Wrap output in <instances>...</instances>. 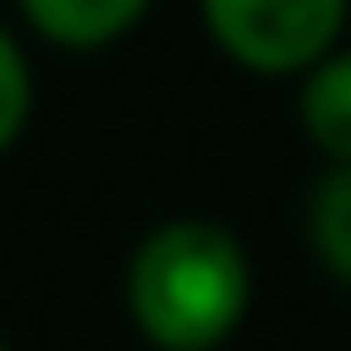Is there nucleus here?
<instances>
[{"label":"nucleus","instance_id":"nucleus-1","mask_svg":"<svg viewBox=\"0 0 351 351\" xmlns=\"http://www.w3.org/2000/svg\"><path fill=\"white\" fill-rule=\"evenodd\" d=\"M254 300L241 234L208 215L156 221L124 261V313L156 351H221Z\"/></svg>","mask_w":351,"mask_h":351},{"label":"nucleus","instance_id":"nucleus-2","mask_svg":"<svg viewBox=\"0 0 351 351\" xmlns=\"http://www.w3.org/2000/svg\"><path fill=\"white\" fill-rule=\"evenodd\" d=\"M215 52L254 78H300L339 46L351 0H195Z\"/></svg>","mask_w":351,"mask_h":351},{"label":"nucleus","instance_id":"nucleus-3","mask_svg":"<svg viewBox=\"0 0 351 351\" xmlns=\"http://www.w3.org/2000/svg\"><path fill=\"white\" fill-rule=\"evenodd\" d=\"M20 20L33 26L46 46L59 52H104L124 33H137V20L150 13V0H13Z\"/></svg>","mask_w":351,"mask_h":351},{"label":"nucleus","instance_id":"nucleus-4","mask_svg":"<svg viewBox=\"0 0 351 351\" xmlns=\"http://www.w3.org/2000/svg\"><path fill=\"white\" fill-rule=\"evenodd\" d=\"M300 130L326 163H351V52L332 46L313 72H300Z\"/></svg>","mask_w":351,"mask_h":351},{"label":"nucleus","instance_id":"nucleus-5","mask_svg":"<svg viewBox=\"0 0 351 351\" xmlns=\"http://www.w3.org/2000/svg\"><path fill=\"white\" fill-rule=\"evenodd\" d=\"M306 234H313V254L351 287V163H326L306 208Z\"/></svg>","mask_w":351,"mask_h":351},{"label":"nucleus","instance_id":"nucleus-6","mask_svg":"<svg viewBox=\"0 0 351 351\" xmlns=\"http://www.w3.org/2000/svg\"><path fill=\"white\" fill-rule=\"evenodd\" d=\"M26 124H33V59L0 20V156L26 137Z\"/></svg>","mask_w":351,"mask_h":351},{"label":"nucleus","instance_id":"nucleus-7","mask_svg":"<svg viewBox=\"0 0 351 351\" xmlns=\"http://www.w3.org/2000/svg\"><path fill=\"white\" fill-rule=\"evenodd\" d=\"M0 351H7V339H0Z\"/></svg>","mask_w":351,"mask_h":351}]
</instances>
